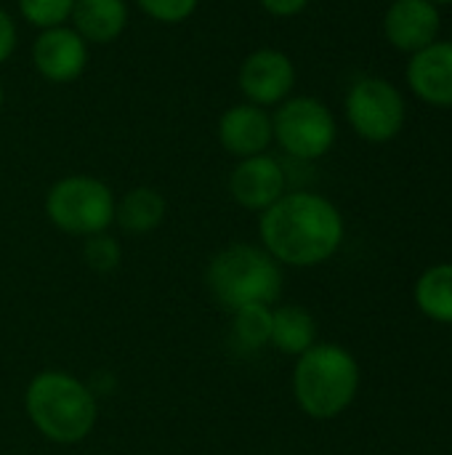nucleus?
Segmentation results:
<instances>
[{
  "label": "nucleus",
  "instance_id": "nucleus-23",
  "mask_svg": "<svg viewBox=\"0 0 452 455\" xmlns=\"http://www.w3.org/2000/svg\"><path fill=\"white\" fill-rule=\"evenodd\" d=\"M261 8L277 19H290V16H298L312 0H258Z\"/></svg>",
  "mask_w": 452,
  "mask_h": 455
},
{
  "label": "nucleus",
  "instance_id": "nucleus-17",
  "mask_svg": "<svg viewBox=\"0 0 452 455\" xmlns=\"http://www.w3.org/2000/svg\"><path fill=\"white\" fill-rule=\"evenodd\" d=\"M421 315L440 325H452V264H437L426 269L413 291Z\"/></svg>",
  "mask_w": 452,
  "mask_h": 455
},
{
  "label": "nucleus",
  "instance_id": "nucleus-18",
  "mask_svg": "<svg viewBox=\"0 0 452 455\" xmlns=\"http://www.w3.org/2000/svg\"><path fill=\"white\" fill-rule=\"evenodd\" d=\"M232 315V341L242 352H261L272 341V307L250 304L242 309L229 312Z\"/></svg>",
  "mask_w": 452,
  "mask_h": 455
},
{
  "label": "nucleus",
  "instance_id": "nucleus-25",
  "mask_svg": "<svg viewBox=\"0 0 452 455\" xmlns=\"http://www.w3.org/2000/svg\"><path fill=\"white\" fill-rule=\"evenodd\" d=\"M3 101H5V91H3V83H0V109H3Z\"/></svg>",
  "mask_w": 452,
  "mask_h": 455
},
{
  "label": "nucleus",
  "instance_id": "nucleus-10",
  "mask_svg": "<svg viewBox=\"0 0 452 455\" xmlns=\"http://www.w3.org/2000/svg\"><path fill=\"white\" fill-rule=\"evenodd\" d=\"M32 64L48 83H72L88 67V43L69 24L40 29L32 43Z\"/></svg>",
  "mask_w": 452,
  "mask_h": 455
},
{
  "label": "nucleus",
  "instance_id": "nucleus-13",
  "mask_svg": "<svg viewBox=\"0 0 452 455\" xmlns=\"http://www.w3.org/2000/svg\"><path fill=\"white\" fill-rule=\"evenodd\" d=\"M216 133H218L221 147L240 160L253 157V155H264L274 141L272 115L264 107H256L248 101L229 107L221 115Z\"/></svg>",
  "mask_w": 452,
  "mask_h": 455
},
{
  "label": "nucleus",
  "instance_id": "nucleus-12",
  "mask_svg": "<svg viewBox=\"0 0 452 455\" xmlns=\"http://www.w3.org/2000/svg\"><path fill=\"white\" fill-rule=\"evenodd\" d=\"M408 85L429 107H452V40H437L410 53Z\"/></svg>",
  "mask_w": 452,
  "mask_h": 455
},
{
  "label": "nucleus",
  "instance_id": "nucleus-24",
  "mask_svg": "<svg viewBox=\"0 0 452 455\" xmlns=\"http://www.w3.org/2000/svg\"><path fill=\"white\" fill-rule=\"evenodd\" d=\"M429 3H434L437 8H442V5H452V0H429Z\"/></svg>",
  "mask_w": 452,
  "mask_h": 455
},
{
  "label": "nucleus",
  "instance_id": "nucleus-5",
  "mask_svg": "<svg viewBox=\"0 0 452 455\" xmlns=\"http://www.w3.org/2000/svg\"><path fill=\"white\" fill-rule=\"evenodd\" d=\"M115 192L107 181L72 173L51 184L45 192V216L48 221L72 237H91L99 232H109L115 224Z\"/></svg>",
  "mask_w": 452,
  "mask_h": 455
},
{
  "label": "nucleus",
  "instance_id": "nucleus-1",
  "mask_svg": "<svg viewBox=\"0 0 452 455\" xmlns=\"http://www.w3.org/2000/svg\"><path fill=\"white\" fill-rule=\"evenodd\" d=\"M344 235V216L333 200L309 189L285 192L258 219L261 245L282 267L296 269L330 261L338 253Z\"/></svg>",
  "mask_w": 452,
  "mask_h": 455
},
{
  "label": "nucleus",
  "instance_id": "nucleus-19",
  "mask_svg": "<svg viewBox=\"0 0 452 455\" xmlns=\"http://www.w3.org/2000/svg\"><path fill=\"white\" fill-rule=\"evenodd\" d=\"M83 261L88 264V269L99 272V275H109L120 267L123 261V248L117 243V237H112L109 232H99L85 237L83 243Z\"/></svg>",
  "mask_w": 452,
  "mask_h": 455
},
{
  "label": "nucleus",
  "instance_id": "nucleus-3",
  "mask_svg": "<svg viewBox=\"0 0 452 455\" xmlns=\"http://www.w3.org/2000/svg\"><path fill=\"white\" fill-rule=\"evenodd\" d=\"M360 392V363L341 344L317 341L293 368V397L314 421H333L352 408Z\"/></svg>",
  "mask_w": 452,
  "mask_h": 455
},
{
  "label": "nucleus",
  "instance_id": "nucleus-6",
  "mask_svg": "<svg viewBox=\"0 0 452 455\" xmlns=\"http://www.w3.org/2000/svg\"><path fill=\"white\" fill-rule=\"evenodd\" d=\"M274 141L293 160L312 163L325 157L338 136L336 117L317 96H288L272 115Z\"/></svg>",
  "mask_w": 452,
  "mask_h": 455
},
{
  "label": "nucleus",
  "instance_id": "nucleus-2",
  "mask_svg": "<svg viewBox=\"0 0 452 455\" xmlns=\"http://www.w3.org/2000/svg\"><path fill=\"white\" fill-rule=\"evenodd\" d=\"M24 413L35 432L53 445H77L91 437L99 421V400L83 379L48 368L29 379Z\"/></svg>",
  "mask_w": 452,
  "mask_h": 455
},
{
  "label": "nucleus",
  "instance_id": "nucleus-8",
  "mask_svg": "<svg viewBox=\"0 0 452 455\" xmlns=\"http://www.w3.org/2000/svg\"><path fill=\"white\" fill-rule=\"evenodd\" d=\"M237 85L248 104L277 107L296 88V64L280 48H258L248 53L237 69Z\"/></svg>",
  "mask_w": 452,
  "mask_h": 455
},
{
  "label": "nucleus",
  "instance_id": "nucleus-14",
  "mask_svg": "<svg viewBox=\"0 0 452 455\" xmlns=\"http://www.w3.org/2000/svg\"><path fill=\"white\" fill-rule=\"evenodd\" d=\"M72 29L88 45H107L117 40L128 27V3L125 0H75Z\"/></svg>",
  "mask_w": 452,
  "mask_h": 455
},
{
  "label": "nucleus",
  "instance_id": "nucleus-11",
  "mask_svg": "<svg viewBox=\"0 0 452 455\" xmlns=\"http://www.w3.org/2000/svg\"><path fill=\"white\" fill-rule=\"evenodd\" d=\"M440 32H442V16L440 8L429 0H392L384 16L386 40L405 53H416L437 43Z\"/></svg>",
  "mask_w": 452,
  "mask_h": 455
},
{
  "label": "nucleus",
  "instance_id": "nucleus-4",
  "mask_svg": "<svg viewBox=\"0 0 452 455\" xmlns=\"http://www.w3.org/2000/svg\"><path fill=\"white\" fill-rule=\"evenodd\" d=\"M282 280V264L256 243H232L213 253L205 267V285L226 312L250 304L274 307Z\"/></svg>",
  "mask_w": 452,
  "mask_h": 455
},
{
  "label": "nucleus",
  "instance_id": "nucleus-20",
  "mask_svg": "<svg viewBox=\"0 0 452 455\" xmlns=\"http://www.w3.org/2000/svg\"><path fill=\"white\" fill-rule=\"evenodd\" d=\"M75 0H19V13L37 29L61 27L69 21Z\"/></svg>",
  "mask_w": 452,
  "mask_h": 455
},
{
  "label": "nucleus",
  "instance_id": "nucleus-15",
  "mask_svg": "<svg viewBox=\"0 0 452 455\" xmlns=\"http://www.w3.org/2000/svg\"><path fill=\"white\" fill-rule=\"evenodd\" d=\"M168 213V200L155 187H133L115 203V224L128 235L155 232Z\"/></svg>",
  "mask_w": 452,
  "mask_h": 455
},
{
  "label": "nucleus",
  "instance_id": "nucleus-21",
  "mask_svg": "<svg viewBox=\"0 0 452 455\" xmlns=\"http://www.w3.org/2000/svg\"><path fill=\"white\" fill-rule=\"evenodd\" d=\"M136 5L160 24H181L197 11L200 0H136Z\"/></svg>",
  "mask_w": 452,
  "mask_h": 455
},
{
  "label": "nucleus",
  "instance_id": "nucleus-7",
  "mask_svg": "<svg viewBox=\"0 0 452 455\" xmlns=\"http://www.w3.org/2000/svg\"><path fill=\"white\" fill-rule=\"evenodd\" d=\"M344 109L354 133L370 144H386L397 139L408 120V107L397 85L376 75L352 83Z\"/></svg>",
  "mask_w": 452,
  "mask_h": 455
},
{
  "label": "nucleus",
  "instance_id": "nucleus-9",
  "mask_svg": "<svg viewBox=\"0 0 452 455\" xmlns=\"http://www.w3.org/2000/svg\"><path fill=\"white\" fill-rule=\"evenodd\" d=\"M288 192V171L269 152L242 157L229 173L232 200L253 213H264Z\"/></svg>",
  "mask_w": 452,
  "mask_h": 455
},
{
  "label": "nucleus",
  "instance_id": "nucleus-26",
  "mask_svg": "<svg viewBox=\"0 0 452 455\" xmlns=\"http://www.w3.org/2000/svg\"><path fill=\"white\" fill-rule=\"evenodd\" d=\"M269 455H280V453H269Z\"/></svg>",
  "mask_w": 452,
  "mask_h": 455
},
{
  "label": "nucleus",
  "instance_id": "nucleus-16",
  "mask_svg": "<svg viewBox=\"0 0 452 455\" xmlns=\"http://www.w3.org/2000/svg\"><path fill=\"white\" fill-rule=\"evenodd\" d=\"M317 344V320L298 304L272 307V341L277 352L288 357H301Z\"/></svg>",
  "mask_w": 452,
  "mask_h": 455
},
{
  "label": "nucleus",
  "instance_id": "nucleus-22",
  "mask_svg": "<svg viewBox=\"0 0 452 455\" xmlns=\"http://www.w3.org/2000/svg\"><path fill=\"white\" fill-rule=\"evenodd\" d=\"M16 40H19V29L13 16L0 5V64H5L11 59V53L16 51Z\"/></svg>",
  "mask_w": 452,
  "mask_h": 455
}]
</instances>
